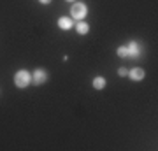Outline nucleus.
I'll return each instance as SVG.
<instances>
[{
    "label": "nucleus",
    "mask_w": 158,
    "mask_h": 151,
    "mask_svg": "<svg viewBox=\"0 0 158 151\" xmlns=\"http://www.w3.org/2000/svg\"><path fill=\"white\" fill-rule=\"evenodd\" d=\"M86 16H88V6L85 2H74L72 7H70V18L77 19V21H83Z\"/></svg>",
    "instance_id": "2"
},
{
    "label": "nucleus",
    "mask_w": 158,
    "mask_h": 151,
    "mask_svg": "<svg viewBox=\"0 0 158 151\" xmlns=\"http://www.w3.org/2000/svg\"><path fill=\"white\" fill-rule=\"evenodd\" d=\"M127 49H128V58H137L139 53H141V48H139V44L135 40H130L127 44Z\"/></svg>",
    "instance_id": "5"
},
{
    "label": "nucleus",
    "mask_w": 158,
    "mask_h": 151,
    "mask_svg": "<svg viewBox=\"0 0 158 151\" xmlns=\"http://www.w3.org/2000/svg\"><path fill=\"white\" fill-rule=\"evenodd\" d=\"M76 30H77L79 35H86L88 32H90V25L83 19V21H77L76 23Z\"/></svg>",
    "instance_id": "7"
},
{
    "label": "nucleus",
    "mask_w": 158,
    "mask_h": 151,
    "mask_svg": "<svg viewBox=\"0 0 158 151\" xmlns=\"http://www.w3.org/2000/svg\"><path fill=\"white\" fill-rule=\"evenodd\" d=\"M65 2H69V4H74V2H76V0H65Z\"/></svg>",
    "instance_id": "12"
},
{
    "label": "nucleus",
    "mask_w": 158,
    "mask_h": 151,
    "mask_svg": "<svg viewBox=\"0 0 158 151\" xmlns=\"http://www.w3.org/2000/svg\"><path fill=\"white\" fill-rule=\"evenodd\" d=\"M58 27L62 30H70V28H74V19L70 16H62L58 19Z\"/></svg>",
    "instance_id": "6"
},
{
    "label": "nucleus",
    "mask_w": 158,
    "mask_h": 151,
    "mask_svg": "<svg viewBox=\"0 0 158 151\" xmlns=\"http://www.w3.org/2000/svg\"><path fill=\"white\" fill-rule=\"evenodd\" d=\"M118 76L119 78H127V76H128V69L127 67H119L118 69Z\"/></svg>",
    "instance_id": "10"
},
{
    "label": "nucleus",
    "mask_w": 158,
    "mask_h": 151,
    "mask_svg": "<svg viewBox=\"0 0 158 151\" xmlns=\"http://www.w3.org/2000/svg\"><path fill=\"white\" fill-rule=\"evenodd\" d=\"M39 4H42V6H49L51 0H39Z\"/></svg>",
    "instance_id": "11"
},
{
    "label": "nucleus",
    "mask_w": 158,
    "mask_h": 151,
    "mask_svg": "<svg viewBox=\"0 0 158 151\" xmlns=\"http://www.w3.org/2000/svg\"><path fill=\"white\" fill-rule=\"evenodd\" d=\"M49 79V74L46 69H35L34 74H32V84L35 86H40V84H46Z\"/></svg>",
    "instance_id": "3"
},
{
    "label": "nucleus",
    "mask_w": 158,
    "mask_h": 151,
    "mask_svg": "<svg viewBox=\"0 0 158 151\" xmlns=\"http://www.w3.org/2000/svg\"><path fill=\"white\" fill-rule=\"evenodd\" d=\"M91 84H93V88L95 90H104L106 88V84H107V81H106V78H102V76H97V78H93Z\"/></svg>",
    "instance_id": "8"
},
{
    "label": "nucleus",
    "mask_w": 158,
    "mask_h": 151,
    "mask_svg": "<svg viewBox=\"0 0 158 151\" xmlns=\"http://www.w3.org/2000/svg\"><path fill=\"white\" fill-rule=\"evenodd\" d=\"M128 78L132 81H142V79L146 78V70L141 67H134L132 70H128Z\"/></svg>",
    "instance_id": "4"
},
{
    "label": "nucleus",
    "mask_w": 158,
    "mask_h": 151,
    "mask_svg": "<svg viewBox=\"0 0 158 151\" xmlns=\"http://www.w3.org/2000/svg\"><path fill=\"white\" fill-rule=\"evenodd\" d=\"M14 84H16L19 90L28 88L30 84H32V74H30L28 70H25V69L18 70V72L14 74Z\"/></svg>",
    "instance_id": "1"
},
{
    "label": "nucleus",
    "mask_w": 158,
    "mask_h": 151,
    "mask_svg": "<svg viewBox=\"0 0 158 151\" xmlns=\"http://www.w3.org/2000/svg\"><path fill=\"white\" fill-rule=\"evenodd\" d=\"M118 56H119V58H128V49H127V44L119 46V48H118Z\"/></svg>",
    "instance_id": "9"
}]
</instances>
